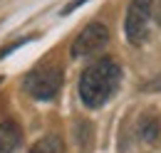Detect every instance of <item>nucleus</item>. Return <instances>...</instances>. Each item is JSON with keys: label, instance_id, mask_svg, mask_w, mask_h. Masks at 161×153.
<instances>
[{"label": "nucleus", "instance_id": "1", "mask_svg": "<svg viewBox=\"0 0 161 153\" xmlns=\"http://www.w3.org/2000/svg\"><path fill=\"white\" fill-rule=\"evenodd\" d=\"M121 82V67L114 59L104 57L94 64H89L80 76V99L84 106L89 109H99L102 104H107V99L117 92Z\"/></svg>", "mask_w": 161, "mask_h": 153}, {"label": "nucleus", "instance_id": "2", "mask_svg": "<svg viewBox=\"0 0 161 153\" xmlns=\"http://www.w3.org/2000/svg\"><path fill=\"white\" fill-rule=\"evenodd\" d=\"M62 87V69L57 64H42L37 69H32L27 79H25V89L27 94L40 99V101H50L55 99Z\"/></svg>", "mask_w": 161, "mask_h": 153}, {"label": "nucleus", "instance_id": "3", "mask_svg": "<svg viewBox=\"0 0 161 153\" xmlns=\"http://www.w3.org/2000/svg\"><path fill=\"white\" fill-rule=\"evenodd\" d=\"M154 0H131L126 18H124V35L131 45H144L149 37V20H151Z\"/></svg>", "mask_w": 161, "mask_h": 153}, {"label": "nucleus", "instance_id": "4", "mask_svg": "<svg viewBox=\"0 0 161 153\" xmlns=\"http://www.w3.org/2000/svg\"><path fill=\"white\" fill-rule=\"evenodd\" d=\"M107 42H109V30H107V25L92 22V25H87L80 35L75 37V42H72V57H77V59L89 57V55L99 52Z\"/></svg>", "mask_w": 161, "mask_h": 153}, {"label": "nucleus", "instance_id": "5", "mask_svg": "<svg viewBox=\"0 0 161 153\" xmlns=\"http://www.w3.org/2000/svg\"><path fill=\"white\" fill-rule=\"evenodd\" d=\"M22 131L15 121H0V153H18Z\"/></svg>", "mask_w": 161, "mask_h": 153}, {"label": "nucleus", "instance_id": "6", "mask_svg": "<svg viewBox=\"0 0 161 153\" xmlns=\"http://www.w3.org/2000/svg\"><path fill=\"white\" fill-rule=\"evenodd\" d=\"M159 119L154 114H144L139 121V136L146 141V143H154L156 138H159Z\"/></svg>", "mask_w": 161, "mask_h": 153}, {"label": "nucleus", "instance_id": "7", "mask_svg": "<svg viewBox=\"0 0 161 153\" xmlns=\"http://www.w3.org/2000/svg\"><path fill=\"white\" fill-rule=\"evenodd\" d=\"M30 153H64V146H62L60 136H42Z\"/></svg>", "mask_w": 161, "mask_h": 153}, {"label": "nucleus", "instance_id": "8", "mask_svg": "<svg viewBox=\"0 0 161 153\" xmlns=\"http://www.w3.org/2000/svg\"><path fill=\"white\" fill-rule=\"evenodd\" d=\"M159 22H161V3H159Z\"/></svg>", "mask_w": 161, "mask_h": 153}]
</instances>
